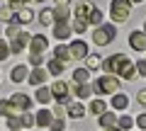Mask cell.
Returning a JSON list of instances; mask_svg holds the SVG:
<instances>
[{
	"label": "cell",
	"instance_id": "cell-31",
	"mask_svg": "<svg viewBox=\"0 0 146 131\" xmlns=\"http://www.w3.org/2000/svg\"><path fill=\"white\" fill-rule=\"evenodd\" d=\"M54 58H58V61H71V58H68V46H61V44H58L56 49H54Z\"/></svg>",
	"mask_w": 146,
	"mask_h": 131
},
{
	"label": "cell",
	"instance_id": "cell-34",
	"mask_svg": "<svg viewBox=\"0 0 146 131\" xmlns=\"http://www.w3.org/2000/svg\"><path fill=\"white\" fill-rule=\"evenodd\" d=\"M20 32H22V29H20V24H15V22H10V24H7V37H10V39H15Z\"/></svg>",
	"mask_w": 146,
	"mask_h": 131
},
{
	"label": "cell",
	"instance_id": "cell-41",
	"mask_svg": "<svg viewBox=\"0 0 146 131\" xmlns=\"http://www.w3.org/2000/svg\"><path fill=\"white\" fill-rule=\"evenodd\" d=\"M134 68H136V75H146V61L134 63Z\"/></svg>",
	"mask_w": 146,
	"mask_h": 131
},
{
	"label": "cell",
	"instance_id": "cell-16",
	"mask_svg": "<svg viewBox=\"0 0 146 131\" xmlns=\"http://www.w3.org/2000/svg\"><path fill=\"white\" fill-rule=\"evenodd\" d=\"M32 20H34V12H32L29 7H22V10H17V15L12 17V22H15V24H29Z\"/></svg>",
	"mask_w": 146,
	"mask_h": 131
},
{
	"label": "cell",
	"instance_id": "cell-10",
	"mask_svg": "<svg viewBox=\"0 0 146 131\" xmlns=\"http://www.w3.org/2000/svg\"><path fill=\"white\" fill-rule=\"evenodd\" d=\"M10 102H12V105H15L20 112H27V109L32 107V100H29V95H25V92H15V95L10 97Z\"/></svg>",
	"mask_w": 146,
	"mask_h": 131
},
{
	"label": "cell",
	"instance_id": "cell-27",
	"mask_svg": "<svg viewBox=\"0 0 146 131\" xmlns=\"http://www.w3.org/2000/svg\"><path fill=\"white\" fill-rule=\"evenodd\" d=\"M88 78H90V70L88 68H76V70H73V80H76L78 85L88 83Z\"/></svg>",
	"mask_w": 146,
	"mask_h": 131
},
{
	"label": "cell",
	"instance_id": "cell-6",
	"mask_svg": "<svg viewBox=\"0 0 146 131\" xmlns=\"http://www.w3.org/2000/svg\"><path fill=\"white\" fill-rule=\"evenodd\" d=\"M88 56V44L85 41H73V44H68V58L71 61H80V58H85Z\"/></svg>",
	"mask_w": 146,
	"mask_h": 131
},
{
	"label": "cell",
	"instance_id": "cell-7",
	"mask_svg": "<svg viewBox=\"0 0 146 131\" xmlns=\"http://www.w3.org/2000/svg\"><path fill=\"white\" fill-rule=\"evenodd\" d=\"M54 37H56L58 39V41H66V39L68 37H71V27H68V20H58V22H54Z\"/></svg>",
	"mask_w": 146,
	"mask_h": 131
},
{
	"label": "cell",
	"instance_id": "cell-5",
	"mask_svg": "<svg viewBox=\"0 0 146 131\" xmlns=\"http://www.w3.org/2000/svg\"><path fill=\"white\" fill-rule=\"evenodd\" d=\"M49 90H51V97H56V100H58V105H68V102H71V88H68V83L56 80Z\"/></svg>",
	"mask_w": 146,
	"mask_h": 131
},
{
	"label": "cell",
	"instance_id": "cell-20",
	"mask_svg": "<svg viewBox=\"0 0 146 131\" xmlns=\"http://www.w3.org/2000/svg\"><path fill=\"white\" fill-rule=\"evenodd\" d=\"M34 97H36V102H39V105H49V102H51V90L44 88V85H39Z\"/></svg>",
	"mask_w": 146,
	"mask_h": 131
},
{
	"label": "cell",
	"instance_id": "cell-2",
	"mask_svg": "<svg viewBox=\"0 0 146 131\" xmlns=\"http://www.w3.org/2000/svg\"><path fill=\"white\" fill-rule=\"evenodd\" d=\"M115 37H117V27H112V24H100V27H95V32H93V41L98 44V46H107Z\"/></svg>",
	"mask_w": 146,
	"mask_h": 131
},
{
	"label": "cell",
	"instance_id": "cell-17",
	"mask_svg": "<svg viewBox=\"0 0 146 131\" xmlns=\"http://www.w3.org/2000/svg\"><path fill=\"white\" fill-rule=\"evenodd\" d=\"M0 114L3 117H20V109L10 100H0Z\"/></svg>",
	"mask_w": 146,
	"mask_h": 131
},
{
	"label": "cell",
	"instance_id": "cell-43",
	"mask_svg": "<svg viewBox=\"0 0 146 131\" xmlns=\"http://www.w3.org/2000/svg\"><path fill=\"white\" fill-rule=\"evenodd\" d=\"M136 126H139V129H146V114H139V117H136Z\"/></svg>",
	"mask_w": 146,
	"mask_h": 131
},
{
	"label": "cell",
	"instance_id": "cell-4",
	"mask_svg": "<svg viewBox=\"0 0 146 131\" xmlns=\"http://www.w3.org/2000/svg\"><path fill=\"white\" fill-rule=\"evenodd\" d=\"M127 61H129V58H127L124 53H115V56L105 58V61H102V66H100V68H105V70H107V75H119L122 66H124Z\"/></svg>",
	"mask_w": 146,
	"mask_h": 131
},
{
	"label": "cell",
	"instance_id": "cell-12",
	"mask_svg": "<svg viewBox=\"0 0 146 131\" xmlns=\"http://www.w3.org/2000/svg\"><path fill=\"white\" fill-rule=\"evenodd\" d=\"M110 105H112V109H115V112H124L127 107H129V97H127L124 92H115Z\"/></svg>",
	"mask_w": 146,
	"mask_h": 131
},
{
	"label": "cell",
	"instance_id": "cell-36",
	"mask_svg": "<svg viewBox=\"0 0 146 131\" xmlns=\"http://www.w3.org/2000/svg\"><path fill=\"white\" fill-rule=\"evenodd\" d=\"M66 129V124H63V119H54L51 124H49V131H63Z\"/></svg>",
	"mask_w": 146,
	"mask_h": 131
},
{
	"label": "cell",
	"instance_id": "cell-29",
	"mask_svg": "<svg viewBox=\"0 0 146 131\" xmlns=\"http://www.w3.org/2000/svg\"><path fill=\"white\" fill-rule=\"evenodd\" d=\"M115 126H117V129H119V131H129L131 126H134V119L124 114V117H119V119H117V124H115Z\"/></svg>",
	"mask_w": 146,
	"mask_h": 131
},
{
	"label": "cell",
	"instance_id": "cell-33",
	"mask_svg": "<svg viewBox=\"0 0 146 131\" xmlns=\"http://www.w3.org/2000/svg\"><path fill=\"white\" fill-rule=\"evenodd\" d=\"M54 17L58 20H68V7H54Z\"/></svg>",
	"mask_w": 146,
	"mask_h": 131
},
{
	"label": "cell",
	"instance_id": "cell-46",
	"mask_svg": "<svg viewBox=\"0 0 146 131\" xmlns=\"http://www.w3.org/2000/svg\"><path fill=\"white\" fill-rule=\"evenodd\" d=\"M32 3H44V0H32Z\"/></svg>",
	"mask_w": 146,
	"mask_h": 131
},
{
	"label": "cell",
	"instance_id": "cell-40",
	"mask_svg": "<svg viewBox=\"0 0 146 131\" xmlns=\"http://www.w3.org/2000/svg\"><path fill=\"white\" fill-rule=\"evenodd\" d=\"M7 126H10V131L12 129H22L20 126V117H7Z\"/></svg>",
	"mask_w": 146,
	"mask_h": 131
},
{
	"label": "cell",
	"instance_id": "cell-25",
	"mask_svg": "<svg viewBox=\"0 0 146 131\" xmlns=\"http://www.w3.org/2000/svg\"><path fill=\"white\" fill-rule=\"evenodd\" d=\"M88 112H90V114H95V117H100L102 112H107V105H105V102H102V100L98 97V100H93V102H90Z\"/></svg>",
	"mask_w": 146,
	"mask_h": 131
},
{
	"label": "cell",
	"instance_id": "cell-45",
	"mask_svg": "<svg viewBox=\"0 0 146 131\" xmlns=\"http://www.w3.org/2000/svg\"><path fill=\"white\" fill-rule=\"evenodd\" d=\"M105 131H119V129H117V126H107Z\"/></svg>",
	"mask_w": 146,
	"mask_h": 131
},
{
	"label": "cell",
	"instance_id": "cell-42",
	"mask_svg": "<svg viewBox=\"0 0 146 131\" xmlns=\"http://www.w3.org/2000/svg\"><path fill=\"white\" fill-rule=\"evenodd\" d=\"M136 102H139V105H146V90H139V92H136Z\"/></svg>",
	"mask_w": 146,
	"mask_h": 131
},
{
	"label": "cell",
	"instance_id": "cell-47",
	"mask_svg": "<svg viewBox=\"0 0 146 131\" xmlns=\"http://www.w3.org/2000/svg\"><path fill=\"white\" fill-rule=\"evenodd\" d=\"M129 3H141V0H129Z\"/></svg>",
	"mask_w": 146,
	"mask_h": 131
},
{
	"label": "cell",
	"instance_id": "cell-19",
	"mask_svg": "<svg viewBox=\"0 0 146 131\" xmlns=\"http://www.w3.org/2000/svg\"><path fill=\"white\" fill-rule=\"evenodd\" d=\"M27 75H29V70H27V66H15L10 73L12 83H22V80H27Z\"/></svg>",
	"mask_w": 146,
	"mask_h": 131
},
{
	"label": "cell",
	"instance_id": "cell-11",
	"mask_svg": "<svg viewBox=\"0 0 146 131\" xmlns=\"http://www.w3.org/2000/svg\"><path fill=\"white\" fill-rule=\"evenodd\" d=\"M49 78V73L46 70L42 68V66H36L34 70H32L29 75H27V80H29V85H36V88H39V85H44V80Z\"/></svg>",
	"mask_w": 146,
	"mask_h": 131
},
{
	"label": "cell",
	"instance_id": "cell-3",
	"mask_svg": "<svg viewBox=\"0 0 146 131\" xmlns=\"http://www.w3.org/2000/svg\"><path fill=\"white\" fill-rule=\"evenodd\" d=\"M131 3L129 0H112V7H110V15L115 22H127L129 20V12H131Z\"/></svg>",
	"mask_w": 146,
	"mask_h": 131
},
{
	"label": "cell",
	"instance_id": "cell-28",
	"mask_svg": "<svg viewBox=\"0 0 146 131\" xmlns=\"http://www.w3.org/2000/svg\"><path fill=\"white\" fill-rule=\"evenodd\" d=\"M88 24H98V27L102 24V12H100L95 5L90 7V12H88Z\"/></svg>",
	"mask_w": 146,
	"mask_h": 131
},
{
	"label": "cell",
	"instance_id": "cell-15",
	"mask_svg": "<svg viewBox=\"0 0 146 131\" xmlns=\"http://www.w3.org/2000/svg\"><path fill=\"white\" fill-rule=\"evenodd\" d=\"M66 112H68L71 119H83V117H85V107L80 105V102H68V105H66Z\"/></svg>",
	"mask_w": 146,
	"mask_h": 131
},
{
	"label": "cell",
	"instance_id": "cell-37",
	"mask_svg": "<svg viewBox=\"0 0 146 131\" xmlns=\"http://www.w3.org/2000/svg\"><path fill=\"white\" fill-rule=\"evenodd\" d=\"M42 63H44L42 53H29V66H34V68H36V66H42Z\"/></svg>",
	"mask_w": 146,
	"mask_h": 131
},
{
	"label": "cell",
	"instance_id": "cell-48",
	"mask_svg": "<svg viewBox=\"0 0 146 131\" xmlns=\"http://www.w3.org/2000/svg\"><path fill=\"white\" fill-rule=\"evenodd\" d=\"M144 34H146V22H144Z\"/></svg>",
	"mask_w": 146,
	"mask_h": 131
},
{
	"label": "cell",
	"instance_id": "cell-39",
	"mask_svg": "<svg viewBox=\"0 0 146 131\" xmlns=\"http://www.w3.org/2000/svg\"><path fill=\"white\" fill-rule=\"evenodd\" d=\"M51 114L56 117V119H63V114H66V105H56V107L51 109Z\"/></svg>",
	"mask_w": 146,
	"mask_h": 131
},
{
	"label": "cell",
	"instance_id": "cell-35",
	"mask_svg": "<svg viewBox=\"0 0 146 131\" xmlns=\"http://www.w3.org/2000/svg\"><path fill=\"white\" fill-rule=\"evenodd\" d=\"M7 56H10V46H7V41L0 39V61H5Z\"/></svg>",
	"mask_w": 146,
	"mask_h": 131
},
{
	"label": "cell",
	"instance_id": "cell-13",
	"mask_svg": "<svg viewBox=\"0 0 146 131\" xmlns=\"http://www.w3.org/2000/svg\"><path fill=\"white\" fill-rule=\"evenodd\" d=\"M49 46V41H46V37H42V34H34V37L29 39V49H32V53H44V49Z\"/></svg>",
	"mask_w": 146,
	"mask_h": 131
},
{
	"label": "cell",
	"instance_id": "cell-26",
	"mask_svg": "<svg viewBox=\"0 0 146 131\" xmlns=\"http://www.w3.org/2000/svg\"><path fill=\"white\" fill-rule=\"evenodd\" d=\"M115 124H117V117L112 114V112H102V114H100V126H102V129L115 126Z\"/></svg>",
	"mask_w": 146,
	"mask_h": 131
},
{
	"label": "cell",
	"instance_id": "cell-24",
	"mask_svg": "<svg viewBox=\"0 0 146 131\" xmlns=\"http://www.w3.org/2000/svg\"><path fill=\"white\" fill-rule=\"evenodd\" d=\"M100 66H102V58H100L98 53H88V56H85V68L88 70H98Z\"/></svg>",
	"mask_w": 146,
	"mask_h": 131
},
{
	"label": "cell",
	"instance_id": "cell-32",
	"mask_svg": "<svg viewBox=\"0 0 146 131\" xmlns=\"http://www.w3.org/2000/svg\"><path fill=\"white\" fill-rule=\"evenodd\" d=\"M88 22H85V20H73V27H71V29L73 32H78V34H80V32H85V29H88Z\"/></svg>",
	"mask_w": 146,
	"mask_h": 131
},
{
	"label": "cell",
	"instance_id": "cell-38",
	"mask_svg": "<svg viewBox=\"0 0 146 131\" xmlns=\"http://www.w3.org/2000/svg\"><path fill=\"white\" fill-rule=\"evenodd\" d=\"M0 20L3 22H12V10L10 7H0Z\"/></svg>",
	"mask_w": 146,
	"mask_h": 131
},
{
	"label": "cell",
	"instance_id": "cell-18",
	"mask_svg": "<svg viewBox=\"0 0 146 131\" xmlns=\"http://www.w3.org/2000/svg\"><path fill=\"white\" fill-rule=\"evenodd\" d=\"M119 80H134L136 78V68H134V63L131 61H127L124 66H122V70H119V75H117Z\"/></svg>",
	"mask_w": 146,
	"mask_h": 131
},
{
	"label": "cell",
	"instance_id": "cell-44",
	"mask_svg": "<svg viewBox=\"0 0 146 131\" xmlns=\"http://www.w3.org/2000/svg\"><path fill=\"white\" fill-rule=\"evenodd\" d=\"M54 5H56V7H68V5H71V0H54Z\"/></svg>",
	"mask_w": 146,
	"mask_h": 131
},
{
	"label": "cell",
	"instance_id": "cell-30",
	"mask_svg": "<svg viewBox=\"0 0 146 131\" xmlns=\"http://www.w3.org/2000/svg\"><path fill=\"white\" fill-rule=\"evenodd\" d=\"M20 126H22V129H32V126H34V114H29V112H22V117H20Z\"/></svg>",
	"mask_w": 146,
	"mask_h": 131
},
{
	"label": "cell",
	"instance_id": "cell-14",
	"mask_svg": "<svg viewBox=\"0 0 146 131\" xmlns=\"http://www.w3.org/2000/svg\"><path fill=\"white\" fill-rule=\"evenodd\" d=\"M51 121H54V114L49 109H39L34 114V126H42V129H44V126H49Z\"/></svg>",
	"mask_w": 146,
	"mask_h": 131
},
{
	"label": "cell",
	"instance_id": "cell-49",
	"mask_svg": "<svg viewBox=\"0 0 146 131\" xmlns=\"http://www.w3.org/2000/svg\"><path fill=\"white\" fill-rule=\"evenodd\" d=\"M12 131H20V129H12Z\"/></svg>",
	"mask_w": 146,
	"mask_h": 131
},
{
	"label": "cell",
	"instance_id": "cell-22",
	"mask_svg": "<svg viewBox=\"0 0 146 131\" xmlns=\"http://www.w3.org/2000/svg\"><path fill=\"white\" fill-rule=\"evenodd\" d=\"M49 68H46V73H51V75H61L63 73V68H66V63L63 61H58V58H51V61L46 63Z\"/></svg>",
	"mask_w": 146,
	"mask_h": 131
},
{
	"label": "cell",
	"instance_id": "cell-9",
	"mask_svg": "<svg viewBox=\"0 0 146 131\" xmlns=\"http://www.w3.org/2000/svg\"><path fill=\"white\" fill-rule=\"evenodd\" d=\"M129 46L134 51H146V34L144 32H131L129 34Z\"/></svg>",
	"mask_w": 146,
	"mask_h": 131
},
{
	"label": "cell",
	"instance_id": "cell-21",
	"mask_svg": "<svg viewBox=\"0 0 146 131\" xmlns=\"http://www.w3.org/2000/svg\"><path fill=\"white\" fill-rule=\"evenodd\" d=\"M73 92H76V97H78V100H88L90 95H93V88H90L88 83H83V85H73Z\"/></svg>",
	"mask_w": 146,
	"mask_h": 131
},
{
	"label": "cell",
	"instance_id": "cell-8",
	"mask_svg": "<svg viewBox=\"0 0 146 131\" xmlns=\"http://www.w3.org/2000/svg\"><path fill=\"white\" fill-rule=\"evenodd\" d=\"M29 39H32V34H27V32H20V34H17V37L12 39L10 44H7V46H10V53H20L22 49L29 44Z\"/></svg>",
	"mask_w": 146,
	"mask_h": 131
},
{
	"label": "cell",
	"instance_id": "cell-1",
	"mask_svg": "<svg viewBox=\"0 0 146 131\" xmlns=\"http://www.w3.org/2000/svg\"><path fill=\"white\" fill-rule=\"evenodd\" d=\"M119 85H122V80L117 78V75H102V78H98L90 88H93V92L98 95H115L117 90H119Z\"/></svg>",
	"mask_w": 146,
	"mask_h": 131
},
{
	"label": "cell",
	"instance_id": "cell-23",
	"mask_svg": "<svg viewBox=\"0 0 146 131\" xmlns=\"http://www.w3.org/2000/svg\"><path fill=\"white\" fill-rule=\"evenodd\" d=\"M39 22H42L44 27H54L56 17H54V10H51V7H46V10H42V12H39Z\"/></svg>",
	"mask_w": 146,
	"mask_h": 131
}]
</instances>
